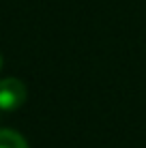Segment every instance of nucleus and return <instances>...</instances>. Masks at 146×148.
Returning a JSON list of instances; mask_svg holds the SVG:
<instances>
[{
    "instance_id": "2",
    "label": "nucleus",
    "mask_w": 146,
    "mask_h": 148,
    "mask_svg": "<svg viewBox=\"0 0 146 148\" xmlns=\"http://www.w3.org/2000/svg\"><path fill=\"white\" fill-rule=\"evenodd\" d=\"M0 148H28V142L13 129H0Z\"/></svg>"
},
{
    "instance_id": "1",
    "label": "nucleus",
    "mask_w": 146,
    "mask_h": 148,
    "mask_svg": "<svg viewBox=\"0 0 146 148\" xmlns=\"http://www.w3.org/2000/svg\"><path fill=\"white\" fill-rule=\"evenodd\" d=\"M26 101V86L17 77L0 79V112L17 110Z\"/></svg>"
},
{
    "instance_id": "3",
    "label": "nucleus",
    "mask_w": 146,
    "mask_h": 148,
    "mask_svg": "<svg viewBox=\"0 0 146 148\" xmlns=\"http://www.w3.org/2000/svg\"><path fill=\"white\" fill-rule=\"evenodd\" d=\"M0 69H2V56H0Z\"/></svg>"
}]
</instances>
